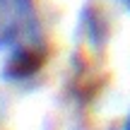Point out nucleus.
Returning a JSON list of instances; mask_svg holds the SVG:
<instances>
[{
    "instance_id": "1",
    "label": "nucleus",
    "mask_w": 130,
    "mask_h": 130,
    "mask_svg": "<svg viewBox=\"0 0 130 130\" xmlns=\"http://www.w3.org/2000/svg\"><path fill=\"white\" fill-rule=\"evenodd\" d=\"M36 34L39 19L34 0H0V41L14 43V39H22V43H29Z\"/></svg>"
},
{
    "instance_id": "2",
    "label": "nucleus",
    "mask_w": 130,
    "mask_h": 130,
    "mask_svg": "<svg viewBox=\"0 0 130 130\" xmlns=\"http://www.w3.org/2000/svg\"><path fill=\"white\" fill-rule=\"evenodd\" d=\"M46 46H41L39 41H29V43H19L14 48V53L10 56V60L5 63L3 75L10 79V82H22V79H29L43 68L46 63Z\"/></svg>"
},
{
    "instance_id": "3",
    "label": "nucleus",
    "mask_w": 130,
    "mask_h": 130,
    "mask_svg": "<svg viewBox=\"0 0 130 130\" xmlns=\"http://www.w3.org/2000/svg\"><path fill=\"white\" fill-rule=\"evenodd\" d=\"M123 130H130V116H128V121H125V128Z\"/></svg>"
},
{
    "instance_id": "4",
    "label": "nucleus",
    "mask_w": 130,
    "mask_h": 130,
    "mask_svg": "<svg viewBox=\"0 0 130 130\" xmlns=\"http://www.w3.org/2000/svg\"><path fill=\"white\" fill-rule=\"evenodd\" d=\"M121 3H123V5H125V7H128V10H130V0H121Z\"/></svg>"
}]
</instances>
